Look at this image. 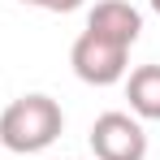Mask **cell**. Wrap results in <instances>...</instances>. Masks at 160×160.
<instances>
[{"instance_id":"1","label":"cell","mask_w":160,"mask_h":160,"mask_svg":"<svg viewBox=\"0 0 160 160\" xmlns=\"http://www.w3.org/2000/svg\"><path fill=\"white\" fill-rule=\"evenodd\" d=\"M61 130H65V112L43 91L18 95L0 112V147L13 152V156H39V152H48L61 138Z\"/></svg>"},{"instance_id":"2","label":"cell","mask_w":160,"mask_h":160,"mask_svg":"<svg viewBox=\"0 0 160 160\" xmlns=\"http://www.w3.org/2000/svg\"><path fill=\"white\" fill-rule=\"evenodd\" d=\"M69 65H74V74L87 87H117V82H126V74H130V48L82 26V35L74 39V48H69Z\"/></svg>"},{"instance_id":"3","label":"cell","mask_w":160,"mask_h":160,"mask_svg":"<svg viewBox=\"0 0 160 160\" xmlns=\"http://www.w3.org/2000/svg\"><path fill=\"white\" fill-rule=\"evenodd\" d=\"M87 138L95 160H147V130L134 112H100Z\"/></svg>"},{"instance_id":"4","label":"cell","mask_w":160,"mask_h":160,"mask_svg":"<svg viewBox=\"0 0 160 160\" xmlns=\"http://www.w3.org/2000/svg\"><path fill=\"white\" fill-rule=\"evenodd\" d=\"M87 30L108 35V39H117V43L134 48L138 35H143V13L134 9L130 0H100V4L87 9Z\"/></svg>"},{"instance_id":"5","label":"cell","mask_w":160,"mask_h":160,"mask_svg":"<svg viewBox=\"0 0 160 160\" xmlns=\"http://www.w3.org/2000/svg\"><path fill=\"white\" fill-rule=\"evenodd\" d=\"M126 100L138 121H160V65H138L126 78Z\"/></svg>"},{"instance_id":"6","label":"cell","mask_w":160,"mask_h":160,"mask_svg":"<svg viewBox=\"0 0 160 160\" xmlns=\"http://www.w3.org/2000/svg\"><path fill=\"white\" fill-rule=\"evenodd\" d=\"M18 4H30V9H43V13H74L87 0H18Z\"/></svg>"},{"instance_id":"7","label":"cell","mask_w":160,"mask_h":160,"mask_svg":"<svg viewBox=\"0 0 160 160\" xmlns=\"http://www.w3.org/2000/svg\"><path fill=\"white\" fill-rule=\"evenodd\" d=\"M147 4H152V13H156V18H160V0H147Z\"/></svg>"},{"instance_id":"8","label":"cell","mask_w":160,"mask_h":160,"mask_svg":"<svg viewBox=\"0 0 160 160\" xmlns=\"http://www.w3.org/2000/svg\"><path fill=\"white\" fill-rule=\"evenodd\" d=\"M65 160H74V156H65Z\"/></svg>"}]
</instances>
